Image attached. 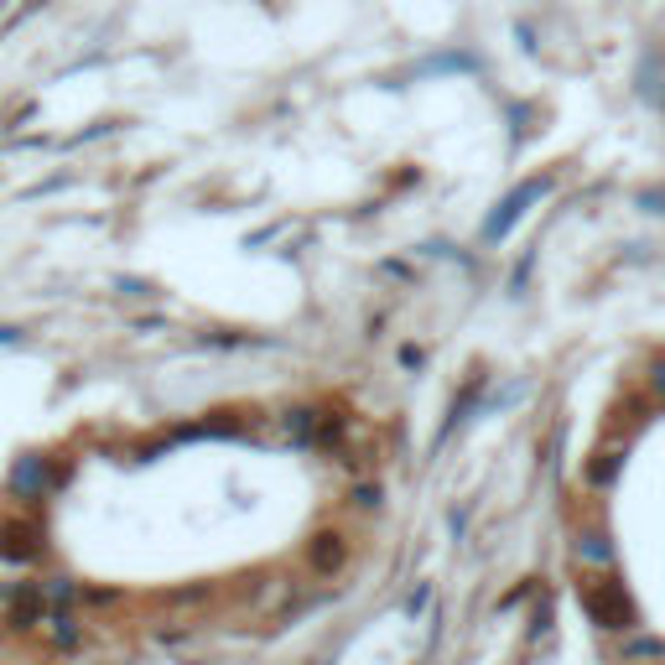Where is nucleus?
<instances>
[{
  "label": "nucleus",
  "instance_id": "f257e3e1",
  "mask_svg": "<svg viewBox=\"0 0 665 665\" xmlns=\"http://www.w3.org/2000/svg\"><path fill=\"white\" fill-rule=\"evenodd\" d=\"M577 603L588 608L598 629H608V635H629V629H640V618H635V598L629 588L618 582V577H582L577 582Z\"/></svg>",
  "mask_w": 665,
  "mask_h": 665
},
{
  "label": "nucleus",
  "instance_id": "f03ea898",
  "mask_svg": "<svg viewBox=\"0 0 665 665\" xmlns=\"http://www.w3.org/2000/svg\"><path fill=\"white\" fill-rule=\"evenodd\" d=\"M349 556H354V541L343 530H317L308 547H302V562H308L312 577H338V572L349 567Z\"/></svg>",
  "mask_w": 665,
  "mask_h": 665
},
{
  "label": "nucleus",
  "instance_id": "7ed1b4c3",
  "mask_svg": "<svg viewBox=\"0 0 665 665\" xmlns=\"http://www.w3.org/2000/svg\"><path fill=\"white\" fill-rule=\"evenodd\" d=\"M42 556V530L32 520H0V562L5 567H32Z\"/></svg>",
  "mask_w": 665,
  "mask_h": 665
},
{
  "label": "nucleus",
  "instance_id": "20e7f679",
  "mask_svg": "<svg viewBox=\"0 0 665 665\" xmlns=\"http://www.w3.org/2000/svg\"><path fill=\"white\" fill-rule=\"evenodd\" d=\"M541 192H547V177H541V183H520V188H515L510 198H504V203H499V214L484 224V239H504V235H510V229L520 224V214L530 209V203H536V198H541Z\"/></svg>",
  "mask_w": 665,
  "mask_h": 665
},
{
  "label": "nucleus",
  "instance_id": "39448f33",
  "mask_svg": "<svg viewBox=\"0 0 665 665\" xmlns=\"http://www.w3.org/2000/svg\"><path fill=\"white\" fill-rule=\"evenodd\" d=\"M618 661L624 665L661 661L665 665V640H650V635H640V629H629V635H624V650H618Z\"/></svg>",
  "mask_w": 665,
  "mask_h": 665
},
{
  "label": "nucleus",
  "instance_id": "423d86ee",
  "mask_svg": "<svg viewBox=\"0 0 665 665\" xmlns=\"http://www.w3.org/2000/svg\"><path fill=\"white\" fill-rule=\"evenodd\" d=\"M577 562H582V567H614L608 536H603V530H582V536H577Z\"/></svg>",
  "mask_w": 665,
  "mask_h": 665
},
{
  "label": "nucleus",
  "instance_id": "0eeeda50",
  "mask_svg": "<svg viewBox=\"0 0 665 665\" xmlns=\"http://www.w3.org/2000/svg\"><path fill=\"white\" fill-rule=\"evenodd\" d=\"M614 474H618V452H598L593 463H588V484H614Z\"/></svg>",
  "mask_w": 665,
  "mask_h": 665
},
{
  "label": "nucleus",
  "instance_id": "6e6552de",
  "mask_svg": "<svg viewBox=\"0 0 665 665\" xmlns=\"http://www.w3.org/2000/svg\"><path fill=\"white\" fill-rule=\"evenodd\" d=\"M42 624H52V644H73V640H78V624H73L68 614H48Z\"/></svg>",
  "mask_w": 665,
  "mask_h": 665
},
{
  "label": "nucleus",
  "instance_id": "1a4fd4ad",
  "mask_svg": "<svg viewBox=\"0 0 665 665\" xmlns=\"http://www.w3.org/2000/svg\"><path fill=\"white\" fill-rule=\"evenodd\" d=\"M354 510H380V484H359L354 494H349Z\"/></svg>",
  "mask_w": 665,
  "mask_h": 665
},
{
  "label": "nucleus",
  "instance_id": "9d476101",
  "mask_svg": "<svg viewBox=\"0 0 665 665\" xmlns=\"http://www.w3.org/2000/svg\"><path fill=\"white\" fill-rule=\"evenodd\" d=\"M286 593H291V582H281V577H271V582L261 588V598H255V603H261V608H276V603H281Z\"/></svg>",
  "mask_w": 665,
  "mask_h": 665
},
{
  "label": "nucleus",
  "instance_id": "9b49d317",
  "mask_svg": "<svg viewBox=\"0 0 665 665\" xmlns=\"http://www.w3.org/2000/svg\"><path fill=\"white\" fill-rule=\"evenodd\" d=\"M650 390H655V396H661V401H665V359H661V364H655V369H650Z\"/></svg>",
  "mask_w": 665,
  "mask_h": 665
},
{
  "label": "nucleus",
  "instance_id": "f8f14e48",
  "mask_svg": "<svg viewBox=\"0 0 665 665\" xmlns=\"http://www.w3.org/2000/svg\"><path fill=\"white\" fill-rule=\"evenodd\" d=\"M422 359H427V354H422V349H416V343H405V349H401V364H405V369H416V364H422Z\"/></svg>",
  "mask_w": 665,
  "mask_h": 665
}]
</instances>
